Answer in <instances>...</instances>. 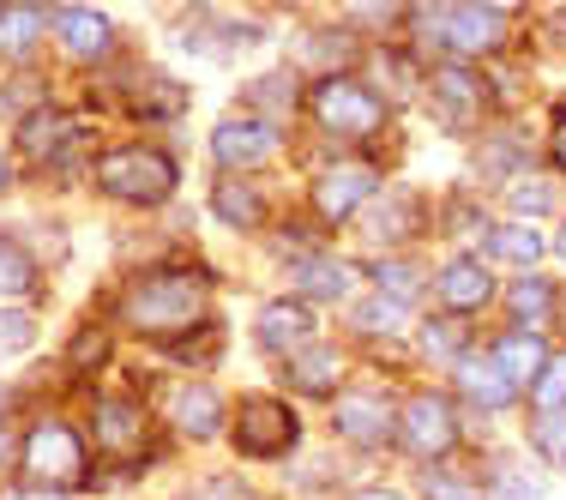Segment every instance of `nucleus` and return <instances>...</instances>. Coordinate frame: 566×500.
Returning a JSON list of instances; mask_svg holds the SVG:
<instances>
[{"label": "nucleus", "mask_w": 566, "mask_h": 500, "mask_svg": "<svg viewBox=\"0 0 566 500\" xmlns=\"http://www.w3.org/2000/svg\"><path fill=\"white\" fill-rule=\"evenodd\" d=\"M120 320L151 344L181 350L199 326H211V283L206 272H187V265H157V272L127 283Z\"/></svg>", "instance_id": "f257e3e1"}, {"label": "nucleus", "mask_w": 566, "mask_h": 500, "mask_svg": "<svg viewBox=\"0 0 566 500\" xmlns=\"http://www.w3.org/2000/svg\"><path fill=\"white\" fill-rule=\"evenodd\" d=\"M91 181H97V194L120 199V206H164L175 199V187H181V169H175V157L164 145H115V152H103L97 164H91Z\"/></svg>", "instance_id": "f03ea898"}, {"label": "nucleus", "mask_w": 566, "mask_h": 500, "mask_svg": "<svg viewBox=\"0 0 566 500\" xmlns=\"http://www.w3.org/2000/svg\"><path fill=\"white\" fill-rule=\"evenodd\" d=\"M229 446H235V458H253V465L290 458L302 446V416L290 410V398L241 392V404L229 410Z\"/></svg>", "instance_id": "7ed1b4c3"}, {"label": "nucleus", "mask_w": 566, "mask_h": 500, "mask_svg": "<svg viewBox=\"0 0 566 500\" xmlns=\"http://www.w3.org/2000/svg\"><path fill=\"white\" fill-rule=\"evenodd\" d=\"M19 470L31 482H43V489H85L91 446H85V435H78L73 423L49 416V423H36L31 435L19 440Z\"/></svg>", "instance_id": "20e7f679"}, {"label": "nucleus", "mask_w": 566, "mask_h": 500, "mask_svg": "<svg viewBox=\"0 0 566 500\" xmlns=\"http://www.w3.org/2000/svg\"><path fill=\"white\" fill-rule=\"evenodd\" d=\"M307 110L326 133H338V139H374V133L386 127V103L374 97L361 79H319L314 97H307Z\"/></svg>", "instance_id": "39448f33"}, {"label": "nucleus", "mask_w": 566, "mask_h": 500, "mask_svg": "<svg viewBox=\"0 0 566 500\" xmlns=\"http://www.w3.org/2000/svg\"><path fill=\"white\" fill-rule=\"evenodd\" d=\"M398 452L422 458V465H434V458H447L458 446V410L452 398H440V392H416V398L398 404Z\"/></svg>", "instance_id": "423d86ee"}, {"label": "nucleus", "mask_w": 566, "mask_h": 500, "mask_svg": "<svg viewBox=\"0 0 566 500\" xmlns=\"http://www.w3.org/2000/svg\"><path fill=\"white\" fill-rule=\"evenodd\" d=\"M145 440H151V416H145L139 398H120V392H103L91 404V446L97 458H115V465H139Z\"/></svg>", "instance_id": "0eeeda50"}, {"label": "nucleus", "mask_w": 566, "mask_h": 500, "mask_svg": "<svg viewBox=\"0 0 566 500\" xmlns=\"http://www.w3.org/2000/svg\"><path fill=\"white\" fill-rule=\"evenodd\" d=\"M428 37L447 55H494L506 43V12L489 7V0H458L440 19H428Z\"/></svg>", "instance_id": "6e6552de"}, {"label": "nucleus", "mask_w": 566, "mask_h": 500, "mask_svg": "<svg viewBox=\"0 0 566 500\" xmlns=\"http://www.w3.org/2000/svg\"><path fill=\"white\" fill-rule=\"evenodd\" d=\"M211 157L229 169V175H248V169H265L283 157V127L277 121H253V115H235V121H218L211 127Z\"/></svg>", "instance_id": "1a4fd4ad"}, {"label": "nucleus", "mask_w": 566, "mask_h": 500, "mask_svg": "<svg viewBox=\"0 0 566 500\" xmlns=\"http://www.w3.org/2000/svg\"><path fill=\"white\" fill-rule=\"evenodd\" d=\"M332 428H338L344 446H356V452H380L386 440L398 435V398L392 392H349L338 398V410H332Z\"/></svg>", "instance_id": "9d476101"}, {"label": "nucleus", "mask_w": 566, "mask_h": 500, "mask_svg": "<svg viewBox=\"0 0 566 500\" xmlns=\"http://www.w3.org/2000/svg\"><path fill=\"white\" fill-rule=\"evenodd\" d=\"M374 194H380V169L338 164L314 181V211H319V223H349L361 206H374Z\"/></svg>", "instance_id": "9b49d317"}, {"label": "nucleus", "mask_w": 566, "mask_h": 500, "mask_svg": "<svg viewBox=\"0 0 566 500\" xmlns=\"http://www.w3.org/2000/svg\"><path fill=\"white\" fill-rule=\"evenodd\" d=\"M314 332H319V320L302 295H277V302H265L260 314H253V344H260V356H290V350L314 344Z\"/></svg>", "instance_id": "f8f14e48"}, {"label": "nucleus", "mask_w": 566, "mask_h": 500, "mask_svg": "<svg viewBox=\"0 0 566 500\" xmlns=\"http://www.w3.org/2000/svg\"><path fill=\"white\" fill-rule=\"evenodd\" d=\"M428 91H434V110L447 127H470V121H482V110H489V85L464 61H440L428 73Z\"/></svg>", "instance_id": "ddd939ff"}, {"label": "nucleus", "mask_w": 566, "mask_h": 500, "mask_svg": "<svg viewBox=\"0 0 566 500\" xmlns=\"http://www.w3.org/2000/svg\"><path fill=\"white\" fill-rule=\"evenodd\" d=\"M55 43L66 49L73 61H85V66H97V61H109L115 55V19L103 7H61L55 12Z\"/></svg>", "instance_id": "4468645a"}, {"label": "nucleus", "mask_w": 566, "mask_h": 500, "mask_svg": "<svg viewBox=\"0 0 566 500\" xmlns=\"http://www.w3.org/2000/svg\"><path fill=\"white\" fill-rule=\"evenodd\" d=\"M434 295H440V314L470 320L494 302V272L482 260H470V253H458V260H447L434 272Z\"/></svg>", "instance_id": "2eb2a0df"}, {"label": "nucleus", "mask_w": 566, "mask_h": 500, "mask_svg": "<svg viewBox=\"0 0 566 500\" xmlns=\"http://www.w3.org/2000/svg\"><path fill=\"white\" fill-rule=\"evenodd\" d=\"M164 410H169V423H175V435H181V440H218L223 428H229L223 398L206 381H181L164 398Z\"/></svg>", "instance_id": "dca6fc26"}, {"label": "nucleus", "mask_w": 566, "mask_h": 500, "mask_svg": "<svg viewBox=\"0 0 566 500\" xmlns=\"http://www.w3.org/2000/svg\"><path fill=\"white\" fill-rule=\"evenodd\" d=\"M338 381H344V350L332 344H302L283 356V386L295 398H338Z\"/></svg>", "instance_id": "f3484780"}, {"label": "nucleus", "mask_w": 566, "mask_h": 500, "mask_svg": "<svg viewBox=\"0 0 566 500\" xmlns=\"http://www.w3.org/2000/svg\"><path fill=\"white\" fill-rule=\"evenodd\" d=\"M73 139H78V127H73V115L66 110H55V103H36V110H24V121H19V152L24 157H55V164H66L73 157Z\"/></svg>", "instance_id": "a211bd4d"}, {"label": "nucleus", "mask_w": 566, "mask_h": 500, "mask_svg": "<svg viewBox=\"0 0 566 500\" xmlns=\"http://www.w3.org/2000/svg\"><path fill=\"white\" fill-rule=\"evenodd\" d=\"M489 362L506 374L512 386H531L536 374H543V362H548V344H543V332H531V326H512L506 337H494V350H489Z\"/></svg>", "instance_id": "6ab92c4d"}, {"label": "nucleus", "mask_w": 566, "mask_h": 500, "mask_svg": "<svg viewBox=\"0 0 566 500\" xmlns=\"http://www.w3.org/2000/svg\"><path fill=\"white\" fill-rule=\"evenodd\" d=\"M211 211H218V223L229 229H260L272 211H265V187L248 181V175H223L218 187H211Z\"/></svg>", "instance_id": "aec40b11"}, {"label": "nucleus", "mask_w": 566, "mask_h": 500, "mask_svg": "<svg viewBox=\"0 0 566 500\" xmlns=\"http://www.w3.org/2000/svg\"><path fill=\"white\" fill-rule=\"evenodd\" d=\"M43 37H49V12L43 7H24V0H7V7H0V55L7 61L24 66Z\"/></svg>", "instance_id": "412c9836"}, {"label": "nucleus", "mask_w": 566, "mask_h": 500, "mask_svg": "<svg viewBox=\"0 0 566 500\" xmlns=\"http://www.w3.org/2000/svg\"><path fill=\"white\" fill-rule=\"evenodd\" d=\"M458 392H464V398L476 404V410H489V416H494V410H506V404L518 398V386H512L489 356H458Z\"/></svg>", "instance_id": "4be33fe9"}, {"label": "nucleus", "mask_w": 566, "mask_h": 500, "mask_svg": "<svg viewBox=\"0 0 566 500\" xmlns=\"http://www.w3.org/2000/svg\"><path fill=\"white\" fill-rule=\"evenodd\" d=\"M349 290H356V272L344 260H332V253H307L295 265V295L302 302H344Z\"/></svg>", "instance_id": "5701e85b"}, {"label": "nucleus", "mask_w": 566, "mask_h": 500, "mask_svg": "<svg viewBox=\"0 0 566 500\" xmlns=\"http://www.w3.org/2000/svg\"><path fill=\"white\" fill-rule=\"evenodd\" d=\"M482 253L501 260V265H518V272H536V260H543L548 248L531 223H494V229H482Z\"/></svg>", "instance_id": "b1692460"}, {"label": "nucleus", "mask_w": 566, "mask_h": 500, "mask_svg": "<svg viewBox=\"0 0 566 500\" xmlns=\"http://www.w3.org/2000/svg\"><path fill=\"white\" fill-rule=\"evenodd\" d=\"M506 314H512V326L543 332L548 314H555V283H548V278H518L506 290Z\"/></svg>", "instance_id": "393cba45"}, {"label": "nucleus", "mask_w": 566, "mask_h": 500, "mask_svg": "<svg viewBox=\"0 0 566 500\" xmlns=\"http://www.w3.org/2000/svg\"><path fill=\"white\" fill-rule=\"evenodd\" d=\"M36 290H43L36 260L19 248V241H0V302H31Z\"/></svg>", "instance_id": "a878e982"}, {"label": "nucleus", "mask_w": 566, "mask_h": 500, "mask_svg": "<svg viewBox=\"0 0 566 500\" xmlns=\"http://www.w3.org/2000/svg\"><path fill=\"white\" fill-rule=\"evenodd\" d=\"M482 489H489L494 500H543V477H531L518 458H494V470H489Z\"/></svg>", "instance_id": "bb28decb"}, {"label": "nucleus", "mask_w": 566, "mask_h": 500, "mask_svg": "<svg viewBox=\"0 0 566 500\" xmlns=\"http://www.w3.org/2000/svg\"><path fill=\"white\" fill-rule=\"evenodd\" d=\"M422 494L428 500H489L476 477H464V470H447V458H434V465L422 470Z\"/></svg>", "instance_id": "cd10ccee"}, {"label": "nucleus", "mask_w": 566, "mask_h": 500, "mask_svg": "<svg viewBox=\"0 0 566 500\" xmlns=\"http://www.w3.org/2000/svg\"><path fill=\"white\" fill-rule=\"evenodd\" d=\"M31 344H36V314L19 302H0V362L24 356Z\"/></svg>", "instance_id": "c85d7f7f"}, {"label": "nucleus", "mask_w": 566, "mask_h": 500, "mask_svg": "<svg viewBox=\"0 0 566 500\" xmlns=\"http://www.w3.org/2000/svg\"><path fill=\"white\" fill-rule=\"evenodd\" d=\"M181 110H187V91L175 85V79H164V73H151V91L133 97V115H151V121H175Z\"/></svg>", "instance_id": "c756f323"}, {"label": "nucleus", "mask_w": 566, "mask_h": 500, "mask_svg": "<svg viewBox=\"0 0 566 500\" xmlns=\"http://www.w3.org/2000/svg\"><path fill=\"white\" fill-rule=\"evenodd\" d=\"M531 410H566V350H548L543 374L531 381Z\"/></svg>", "instance_id": "7c9ffc66"}, {"label": "nucleus", "mask_w": 566, "mask_h": 500, "mask_svg": "<svg viewBox=\"0 0 566 500\" xmlns=\"http://www.w3.org/2000/svg\"><path fill=\"white\" fill-rule=\"evenodd\" d=\"M458 350H470V326L458 314H440V320H428V326H422V356L452 362Z\"/></svg>", "instance_id": "2f4dec72"}, {"label": "nucleus", "mask_w": 566, "mask_h": 500, "mask_svg": "<svg viewBox=\"0 0 566 500\" xmlns=\"http://www.w3.org/2000/svg\"><path fill=\"white\" fill-rule=\"evenodd\" d=\"M368 278L380 283L392 302H416V290H422V272H416V265H403V260H374Z\"/></svg>", "instance_id": "473e14b6"}, {"label": "nucleus", "mask_w": 566, "mask_h": 500, "mask_svg": "<svg viewBox=\"0 0 566 500\" xmlns=\"http://www.w3.org/2000/svg\"><path fill=\"white\" fill-rule=\"evenodd\" d=\"M531 446L548 458V465H566V410H536Z\"/></svg>", "instance_id": "72a5a7b5"}, {"label": "nucleus", "mask_w": 566, "mask_h": 500, "mask_svg": "<svg viewBox=\"0 0 566 500\" xmlns=\"http://www.w3.org/2000/svg\"><path fill=\"white\" fill-rule=\"evenodd\" d=\"M555 206H560L555 181H518V187H512V218H518V223H531V218H548Z\"/></svg>", "instance_id": "f704fd0d"}, {"label": "nucleus", "mask_w": 566, "mask_h": 500, "mask_svg": "<svg viewBox=\"0 0 566 500\" xmlns=\"http://www.w3.org/2000/svg\"><path fill=\"white\" fill-rule=\"evenodd\" d=\"M403 314H410V302H392V295H374V302L356 308V326L361 332H398Z\"/></svg>", "instance_id": "c9c22d12"}, {"label": "nucleus", "mask_w": 566, "mask_h": 500, "mask_svg": "<svg viewBox=\"0 0 566 500\" xmlns=\"http://www.w3.org/2000/svg\"><path fill=\"white\" fill-rule=\"evenodd\" d=\"M416 229V199H392V211H374V236H386V241H398V236H410Z\"/></svg>", "instance_id": "e433bc0d"}, {"label": "nucleus", "mask_w": 566, "mask_h": 500, "mask_svg": "<svg viewBox=\"0 0 566 500\" xmlns=\"http://www.w3.org/2000/svg\"><path fill=\"white\" fill-rule=\"evenodd\" d=\"M109 356V337L103 332H78L73 337V368H91V362H103Z\"/></svg>", "instance_id": "4c0bfd02"}, {"label": "nucleus", "mask_w": 566, "mask_h": 500, "mask_svg": "<svg viewBox=\"0 0 566 500\" xmlns=\"http://www.w3.org/2000/svg\"><path fill=\"white\" fill-rule=\"evenodd\" d=\"M0 500H78V489H43V482H31V489H0Z\"/></svg>", "instance_id": "58836bf2"}, {"label": "nucleus", "mask_w": 566, "mask_h": 500, "mask_svg": "<svg viewBox=\"0 0 566 500\" xmlns=\"http://www.w3.org/2000/svg\"><path fill=\"white\" fill-rule=\"evenodd\" d=\"M349 500H410L403 489H392V482H374V489H356Z\"/></svg>", "instance_id": "ea45409f"}, {"label": "nucleus", "mask_w": 566, "mask_h": 500, "mask_svg": "<svg viewBox=\"0 0 566 500\" xmlns=\"http://www.w3.org/2000/svg\"><path fill=\"white\" fill-rule=\"evenodd\" d=\"M548 152H555V164L566 169V110L555 115V139H548Z\"/></svg>", "instance_id": "a19ab883"}, {"label": "nucleus", "mask_w": 566, "mask_h": 500, "mask_svg": "<svg viewBox=\"0 0 566 500\" xmlns=\"http://www.w3.org/2000/svg\"><path fill=\"white\" fill-rule=\"evenodd\" d=\"M0 465H19V440H12V428H0Z\"/></svg>", "instance_id": "79ce46f5"}, {"label": "nucleus", "mask_w": 566, "mask_h": 500, "mask_svg": "<svg viewBox=\"0 0 566 500\" xmlns=\"http://www.w3.org/2000/svg\"><path fill=\"white\" fill-rule=\"evenodd\" d=\"M7 181H12V157L0 152V187H7Z\"/></svg>", "instance_id": "37998d69"}, {"label": "nucleus", "mask_w": 566, "mask_h": 500, "mask_svg": "<svg viewBox=\"0 0 566 500\" xmlns=\"http://www.w3.org/2000/svg\"><path fill=\"white\" fill-rule=\"evenodd\" d=\"M555 253H560V260H566V223H560V241H555Z\"/></svg>", "instance_id": "c03bdc74"}, {"label": "nucleus", "mask_w": 566, "mask_h": 500, "mask_svg": "<svg viewBox=\"0 0 566 500\" xmlns=\"http://www.w3.org/2000/svg\"><path fill=\"white\" fill-rule=\"evenodd\" d=\"M24 7H49V0H24Z\"/></svg>", "instance_id": "a18cd8bd"}, {"label": "nucleus", "mask_w": 566, "mask_h": 500, "mask_svg": "<svg viewBox=\"0 0 566 500\" xmlns=\"http://www.w3.org/2000/svg\"><path fill=\"white\" fill-rule=\"evenodd\" d=\"M0 7H7V0H0Z\"/></svg>", "instance_id": "49530a36"}]
</instances>
